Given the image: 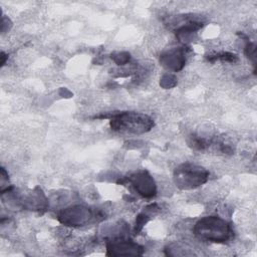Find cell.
Returning a JSON list of instances; mask_svg holds the SVG:
<instances>
[{"mask_svg": "<svg viewBox=\"0 0 257 257\" xmlns=\"http://www.w3.org/2000/svg\"><path fill=\"white\" fill-rule=\"evenodd\" d=\"M194 232L200 239L215 243H225L233 234L229 223L217 216H208L199 220Z\"/></svg>", "mask_w": 257, "mask_h": 257, "instance_id": "6da1fadb", "label": "cell"}, {"mask_svg": "<svg viewBox=\"0 0 257 257\" xmlns=\"http://www.w3.org/2000/svg\"><path fill=\"white\" fill-rule=\"evenodd\" d=\"M154 125L153 119L140 112H119L110 118V126L113 131L126 134H144Z\"/></svg>", "mask_w": 257, "mask_h": 257, "instance_id": "7a4b0ae2", "label": "cell"}, {"mask_svg": "<svg viewBox=\"0 0 257 257\" xmlns=\"http://www.w3.org/2000/svg\"><path fill=\"white\" fill-rule=\"evenodd\" d=\"M208 179V172L203 168L193 165L184 164L175 171V182L181 189H193Z\"/></svg>", "mask_w": 257, "mask_h": 257, "instance_id": "3957f363", "label": "cell"}, {"mask_svg": "<svg viewBox=\"0 0 257 257\" xmlns=\"http://www.w3.org/2000/svg\"><path fill=\"white\" fill-rule=\"evenodd\" d=\"M93 217L91 210L84 206H72L60 211L57 219L67 226H83L87 224Z\"/></svg>", "mask_w": 257, "mask_h": 257, "instance_id": "277c9868", "label": "cell"}, {"mask_svg": "<svg viewBox=\"0 0 257 257\" xmlns=\"http://www.w3.org/2000/svg\"><path fill=\"white\" fill-rule=\"evenodd\" d=\"M106 254L111 256L119 255H142L143 247L139 244L123 239H113L106 245Z\"/></svg>", "mask_w": 257, "mask_h": 257, "instance_id": "5b68a950", "label": "cell"}, {"mask_svg": "<svg viewBox=\"0 0 257 257\" xmlns=\"http://www.w3.org/2000/svg\"><path fill=\"white\" fill-rule=\"evenodd\" d=\"M128 181L135 190L144 197H152L156 194L155 182L147 172H139L133 175Z\"/></svg>", "mask_w": 257, "mask_h": 257, "instance_id": "8992f818", "label": "cell"}, {"mask_svg": "<svg viewBox=\"0 0 257 257\" xmlns=\"http://www.w3.org/2000/svg\"><path fill=\"white\" fill-rule=\"evenodd\" d=\"M185 54L183 49H175L171 50L161 56V62L164 66L173 69L180 70L185 63Z\"/></svg>", "mask_w": 257, "mask_h": 257, "instance_id": "52a82bcc", "label": "cell"}, {"mask_svg": "<svg viewBox=\"0 0 257 257\" xmlns=\"http://www.w3.org/2000/svg\"><path fill=\"white\" fill-rule=\"evenodd\" d=\"M209 60L214 61V60H221V61H226V62H234L237 60V56L233 53L230 52H222V53H218L214 56H209L208 57Z\"/></svg>", "mask_w": 257, "mask_h": 257, "instance_id": "ba28073f", "label": "cell"}]
</instances>
